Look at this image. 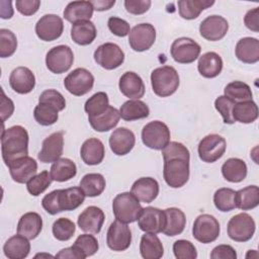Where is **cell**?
Instances as JSON below:
<instances>
[{"label":"cell","instance_id":"cell-63","mask_svg":"<svg viewBox=\"0 0 259 259\" xmlns=\"http://www.w3.org/2000/svg\"><path fill=\"white\" fill-rule=\"evenodd\" d=\"M0 15L3 19H9L13 15V8H12V2L8 1L7 7H4L3 4L0 3Z\"/></svg>","mask_w":259,"mask_h":259},{"label":"cell","instance_id":"cell-57","mask_svg":"<svg viewBox=\"0 0 259 259\" xmlns=\"http://www.w3.org/2000/svg\"><path fill=\"white\" fill-rule=\"evenodd\" d=\"M15 5L19 13L25 16H30L38 10L40 6V1L39 0H17L15 2Z\"/></svg>","mask_w":259,"mask_h":259},{"label":"cell","instance_id":"cell-28","mask_svg":"<svg viewBox=\"0 0 259 259\" xmlns=\"http://www.w3.org/2000/svg\"><path fill=\"white\" fill-rule=\"evenodd\" d=\"M119 111L115 107L109 105L102 113L96 116H89L88 121L94 131L104 133L115 127L119 121Z\"/></svg>","mask_w":259,"mask_h":259},{"label":"cell","instance_id":"cell-37","mask_svg":"<svg viewBox=\"0 0 259 259\" xmlns=\"http://www.w3.org/2000/svg\"><path fill=\"white\" fill-rule=\"evenodd\" d=\"M120 117L126 121L146 118L150 114L149 106L142 100L133 99L125 101L119 109Z\"/></svg>","mask_w":259,"mask_h":259},{"label":"cell","instance_id":"cell-10","mask_svg":"<svg viewBox=\"0 0 259 259\" xmlns=\"http://www.w3.org/2000/svg\"><path fill=\"white\" fill-rule=\"evenodd\" d=\"M94 85V77L90 71L85 68L73 70L64 79V86L68 92L75 96L87 94Z\"/></svg>","mask_w":259,"mask_h":259},{"label":"cell","instance_id":"cell-23","mask_svg":"<svg viewBox=\"0 0 259 259\" xmlns=\"http://www.w3.org/2000/svg\"><path fill=\"white\" fill-rule=\"evenodd\" d=\"M120 92L130 99H140L145 94V84L143 79L135 72H125L118 82Z\"/></svg>","mask_w":259,"mask_h":259},{"label":"cell","instance_id":"cell-40","mask_svg":"<svg viewBox=\"0 0 259 259\" xmlns=\"http://www.w3.org/2000/svg\"><path fill=\"white\" fill-rule=\"evenodd\" d=\"M236 208L242 210L253 209L259 204V188L256 185L246 186L238 191L235 195Z\"/></svg>","mask_w":259,"mask_h":259},{"label":"cell","instance_id":"cell-2","mask_svg":"<svg viewBox=\"0 0 259 259\" xmlns=\"http://www.w3.org/2000/svg\"><path fill=\"white\" fill-rule=\"evenodd\" d=\"M28 133L21 125H13L2 131L1 152L6 166L12 161L27 156Z\"/></svg>","mask_w":259,"mask_h":259},{"label":"cell","instance_id":"cell-46","mask_svg":"<svg viewBox=\"0 0 259 259\" xmlns=\"http://www.w3.org/2000/svg\"><path fill=\"white\" fill-rule=\"evenodd\" d=\"M109 106V99L105 92H97L93 94L85 102L84 109L89 116H96L102 113Z\"/></svg>","mask_w":259,"mask_h":259},{"label":"cell","instance_id":"cell-20","mask_svg":"<svg viewBox=\"0 0 259 259\" xmlns=\"http://www.w3.org/2000/svg\"><path fill=\"white\" fill-rule=\"evenodd\" d=\"M104 220L103 210L95 205H90L79 214L77 224L83 232L98 234L101 231Z\"/></svg>","mask_w":259,"mask_h":259},{"label":"cell","instance_id":"cell-41","mask_svg":"<svg viewBox=\"0 0 259 259\" xmlns=\"http://www.w3.org/2000/svg\"><path fill=\"white\" fill-rule=\"evenodd\" d=\"M106 182L103 175L99 173H88L84 175L80 181V188L88 197L100 195L105 189Z\"/></svg>","mask_w":259,"mask_h":259},{"label":"cell","instance_id":"cell-51","mask_svg":"<svg viewBox=\"0 0 259 259\" xmlns=\"http://www.w3.org/2000/svg\"><path fill=\"white\" fill-rule=\"evenodd\" d=\"M235 104V101L225 95L219 96L214 100V107L221 113L224 122L227 124H233L234 122H236L233 117V108Z\"/></svg>","mask_w":259,"mask_h":259},{"label":"cell","instance_id":"cell-36","mask_svg":"<svg viewBox=\"0 0 259 259\" xmlns=\"http://www.w3.org/2000/svg\"><path fill=\"white\" fill-rule=\"evenodd\" d=\"M85 194L80 187L59 189V206L61 211L78 208L85 199Z\"/></svg>","mask_w":259,"mask_h":259},{"label":"cell","instance_id":"cell-7","mask_svg":"<svg viewBox=\"0 0 259 259\" xmlns=\"http://www.w3.org/2000/svg\"><path fill=\"white\" fill-rule=\"evenodd\" d=\"M220 223L213 215L207 213L200 214L193 223V238L202 244H208L215 241L220 236Z\"/></svg>","mask_w":259,"mask_h":259},{"label":"cell","instance_id":"cell-38","mask_svg":"<svg viewBox=\"0 0 259 259\" xmlns=\"http://www.w3.org/2000/svg\"><path fill=\"white\" fill-rule=\"evenodd\" d=\"M213 4V0H180L177 2L179 15L187 20L197 18L204 9Z\"/></svg>","mask_w":259,"mask_h":259},{"label":"cell","instance_id":"cell-15","mask_svg":"<svg viewBox=\"0 0 259 259\" xmlns=\"http://www.w3.org/2000/svg\"><path fill=\"white\" fill-rule=\"evenodd\" d=\"M64 30L63 19L56 14L41 16L35 24V33L40 40L53 41L58 39Z\"/></svg>","mask_w":259,"mask_h":259},{"label":"cell","instance_id":"cell-50","mask_svg":"<svg viewBox=\"0 0 259 259\" xmlns=\"http://www.w3.org/2000/svg\"><path fill=\"white\" fill-rule=\"evenodd\" d=\"M73 245L77 247L85 255V257L94 255L99 248L97 239L93 235L89 234H82L78 236Z\"/></svg>","mask_w":259,"mask_h":259},{"label":"cell","instance_id":"cell-14","mask_svg":"<svg viewBox=\"0 0 259 259\" xmlns=\"http://www.w3.org/2000/svg\"><path fill=\"white\" fill-rule=\"evenodd\" d=\"M156 40V29L151 23H140L128 33V44L136 52L148 51Z\"/></svg>","mask_w":259,"mask_h":259},{"label":"cell","instance_id":"cell-3","mask_svg":"<svg viewBox=\"0 0 259 259\" xmlns=\"http://www.w3.org/2000/svg\"><path fill=\"white\" fill-rule=\"evenodd\" d=\"M179 75L175 68L162 66L151 73V84L153 91L160 97H168L176 92L179 87Z\"/></svg>","mask_w":259,"mask_h":259},{"label":"cell","instance_id":"cell-16","mask_svg":"<svg viewBox=\"0 0 259 259\" xmlns=\"http://www.w3.org/2000/svg\"><path fill=\"white\" fill-rule=\"evenodd\" d=\"M137 221L139 228L145 233H163L165 227V212L160 208L147 206L142 208Z\"/></svg>","mask_w":259,"mask_h":259},{"label":"cell","instance_id":"cell-58","mask_svg":"<svg viewBox=\"0 0 259 259\" xmlns=\"http://www.w3.org/2000/svg\"><path fill=\"white\" fill-rule=\"evenodd\" d=\"M210 258L211 259H236L237 253L232 246L222 244L212 249L210 253Z\"/></svg>","mask_w":259,"mask_h":259},{"label":"cell","instance_id":"cell-18","mask_svg":"<svg viewBox=\"0 0 259 259\" xmlns=\"http://www.w3.org/2000/svg\"><path fill=\"white\" fill-rule=\"evenodd\" d=\"M64 150V133L56 132L46 138L37 158L42 163H54L59 160Z\"/></svg>","mask_w":259,"mask_h":259},{"label":"cell","instance_id":"cell-62","mask_svg":"<svg viewBox=\"0 0 259 259\" xmlns=\"http://www.w3.org/2000/svg\"><path fill=\"white\" fill-rule=\"evenodd\" d=\"M90 2L93 5L94 10H97V11L108 10L115 4V0H94Z\"/></svg>","mask_w":259,"mask_h":259},{"label":"cell","instance_id":"cell-19","mask_svg":"<svg viewBox=\"0 0 259 259\" xmlns=\"http://www.w3.org/2000/svg\"><path fill=\"white\" fill-rule=\"evenodd\" d=\"M11 178L17 183H27L37 171V163L29 156H24L7 165Z\"/></svg>","mask_w":259,"mask_h":259},{"label":"cell","instance_id":"cell-54","mask_svg":"<svg viewBox=\"0 0 259 259\" xmlns=\"http://www.w3.org/2000/svg\"><path fill=\"white\" fill-rule=\"evenodd\" d=\"M107 25L109 30L116 36H120V37L126 36L131 31L128 22L116 16L109 17L107 21Z\"/></svg>","mask_w":259,"mask_h":259},{"label":"cell","instance_id":"cell-8","mask_svg":"<svg viewBox=\"0 0 259 259\" xmlns=\"http://www.w3.org/2000/svg\"><path fill=\"white\" fill-rule=\"evenodd\" d=\"M227 149L225 138L217 134H210L202 138L198 144V156L205 163H213L221 159Z\"/></svg>","mask_w":259,"mask_h":259},{"label":"cell","instance_id":"cell-31","mask_svg":"<svg viewBox=\"0 0 259 259\" xmlns=\"http://www.w3.org/2000/svg\"><path fill=\"white\" fill-rule=\"evenodd\" d=\"M165 227L163 233L166 236L174 237L180 235L185 228L186 218L184 212L177 207H168L164 209Z\"/></svg>","mask_w":259,"mask_h":259},{"label":"cell","instance_id":"cell-60","mask_svg":"<svg viewBox=\"0 0 259 259\" xmlns=\"http://www.w3.org/2000/svg\"><path fill=\"white\" fill-rule=\"evenodd\" d=\"M56 258H69V259H85V255L74 245L65 249H62L56 256Z\"/></svg>","mask_w":259,"mask_h":259},{"label":"cell","instance_id":"cell-17","mask_svg":"<svg viewBox=\"0 0 259 259\" xmlns=\"http://www.w3.org/2000/svg\"><path fill=\"white\" fill-rule=\"evenodd\" d=\"M229 30V23L221 15H210L204 18L199 25L200 35L209 41L222 39Z\"/></svg>","mask_w":259,"mask_h":259},{"label":"cell","instance_id":"cell-56","mask_svg":"<svg viewBox=\"0 0 259 259\" xmlns=\"http://www.w3.org/2000/svg\"><path fill=\"white\" fill-rule=\"evenodd\" d=\"M152 2L150 0H125V10L134 15H141L146 13L151 7Z\"/></svg>","mask_w":259,"mask_h":259},{"label":"cell","instance_id":"cell-9","mask_svg":"<svg viewBox=\"0 0 259 259\" xmlns=\"http://www.w3.org/2000/svg\"><path fill=\"white\" fill-rule=\"evenodd\" d=\"M74 54L70 47L60 45L52 48L46 56L47 68L54 74L67 72L73 65Z\"/></svg>","mask_w":259,"mask_h":259},{"label":"cell","instance_id":"cell-13","mask_svg":"<svg viewBox=\"0 0 259 259\" xmlns=\"http://www.w3.org/2000/svg\"><path fill=\"white\" fill-rule=\"evenodd\" d=\"M132 243V232L125 223L118 220L112 222L107 230L106 244L109 249L116 252L126 250Z\"/></svg>","mask_w":259,"mask_h":259},{"label":"cell","instance_id":"cell-1","mask_svg":"<svg viewBox=\"0 0 259 259\" xmlns=\"http://www.w3.org/2000/svg\"><path fill=\"white\" fill-rule=\"evenodd\" d=\"M163 177L172 188H179L189 179V150L181 143L170 142L163 150Z\"/></svg>","mask_w":259,"mask_h":259},{"label":"cell","instance_id":"cell-11","mask_svg":"<svg viewBox=\"0 0 259 259\" xmlns=\"http://www.w3.org/2000/svg\"><path fill=\"white\" fill-rule=\"evenodd\" d=\"M95 62L105 70H113L122 65L124 61L123 51L113 42L100 45L94 52Z\"/></svg>","mask_w":259,"mask_h":259},{"label":"cell","instance_id":"cell-47","mask_svg":"<svg viewBox=\"0 0 259 259\" xmlns=\"http://www.w3.org/2000/svg\"><path fill=\"white\" fill-rule=\"evenodd\" d=\"M53 235L59 241H68L70 240L76 231L75 224L67 219V218H60L53 224Z\"/></svg>","mask_w":259,"mask_h":259},{"label":"cell","instance_id":"cell-44","mask_svg":"<svg viewBox=\"0 0 259 259\" xmlns=\"http://www.w3.org/2000/svg\"><path fill=\"white\" fill-rule=\"evenodd\" d=\"M59 110L54 106L47 103H38L33 110V116L36 122L44 126L54 124L58 118Z\"/></svg>","mask_w":259,"mask_h":259},{"label":"cell","instance_id":"cell-5","mask_svg":"<svg viewBox=\"0 0 259 259\" xmlns=\"http://www.w3.org/2000/svg\"><path fill=\"white\" fill-rule=\"evenodd\" d=\"M142 141L150 149L163 150L170 143V130L163 121H150L142 130Z\"/></svg>","mask_w":259,"mask_h":259},{"label":"cell","instance_id":"cell-43","mask_svg":"<svg viewBox=\"0 0 259 259\" xmlns=\"http://www.w3.org/2000/svg\"><path fill=\"white\" fill-rule=\"evenodd\" d=\"M224 93L225 96L232 99L236 103L252 100L253 97V93L250 86L242 81H233L227 84V86L224 89Z\"/></svg>","mask_w":259,"mask_h":259},{"label":"cell","instance_id":"cell-33","mask_svg":"<svg viewBox=\"0 0 259 259\" xmlns=\"http://www.w3.org/2000/svg\"><path fill=\"white\" fill-rule=\"evenodd\" d=\"M97 30L90 20H82L74 23L71 27V37L77 45L87 46L96 38Z\"/></svg>","mask_w":259,"mask_h":259},{"label":"cell","instance_id":"cell-12","mask_svg":"<svg viewBox=\"0 0 259 259\" xmlns=\"http://www.w3.org/2000/svg\"><path fill=\"white\" fill-rule=\"evenodd\" d=\"M200 46L189 37L176 38L171 45V57L179 64L193 63L200 54Z\"/></svg>","mask_w":259,"mask_h":259},{"label":"cell","instance_id":"cell-27","mask_svg":"<svg viewBox=\"0 0 259 259\" xmlns=\"http://www.w3.org/2000/svg\"><path fill=\"white\" fill-rule=\"evenodd\" d=\"M105 149L103 143L96 138L87 139L81 146L80 156L87 165H98L103 161Z\"/></svg>","mask_w":259,"mask_h":259},{"label":"cell","instance_id":"cell-49","mask_svg":"<svg viewBox=\"0 0 259 259\" xmlns=\"http://www.w3.org/2000/svg\"><path fill=\"white\" fill-rule=\"evenodd\" d=\"M17 49L16 35L9 29H0V57H11Z\"/></svg>","mask_w":259,"mask_h":259},{"label":"cell","instance_id":"cell-61","mask_svg":"<svg viewBox=\"0 0 259 259\" xmlns=\"http://www.w3.org/2000/svg\"><path fill=\"white\" fill-rule=\"evenodd\" d=\"M2 92V98H1V118L2 121L4 122L7 118H9L13 111H14V104L11 99L5 96L4 91L1 90Z\"/></svg>","mask_w":259,"mask_h":259},{"label":"cell","instance_id":"cell-45","mask_svg":"<svg viewBox=\"0 0 259 259\" xmlns=\"http://www.w3.org/2000/svg\"><path fill=\"white\" fill-rule=\"evenodd\" d=\"M236 191L232 188H219L213 194L214 206L221 211H230L236 208Z\"/></svg>","mask_w":259,"mask_h":259},{"label":"cell","instance_id":"cell-4","mask_svg":"<svg viewBox=\"0 0 259 259\" xmlns=\"http://www.w3.org/2000/svg\"><path fill=\"white\" fill-rule=\"evenodd\" d=\"M142 208L140 200L132 192L119 193L112 201V211L115 219L125 224L136 222Z\"/></svg>","mask_w":259,"mask_h":259},{"label":"cell","instance_id":"cell-22","mask_svg":"<svg viewBox=\"0 0 259 259\" xmlns=\"http://www.w3.org/2000/svg\"><path fill=\"white\" fill-rule=\"evenodd\" d=\"M9 85L18 94H27L35 86V77L26 67H17L10 73Z\"/></svg>","mask_w":259,"mask_h":259},{"label":"cell","instance_id":"cell-29","mask_svg":"<svg viewBox=\"0 0 259 259\" xmlns=\"http://www.w3.org/2000/svg\"><path fill=\"white\" fill-rule=\"evenodd\" d=\"M93 10L94 8L90 1H73L68 3L63 14L67 21L74 24L78 21L90 20Z\"/></svg>","mask_w":259,"mask_h":259},{"label":"cell","instance_id":"cell-59","mask_svg":"<svg viewBox=\"0 0 259 259\" xmlns=\"http://www.w3.org/2000/svg\"><path fill=\"white\" fill-rule=\"evenodd\" d=\"M244 23L250 30L255 32L259 31V7L247 11L244 17Z\"/></svg>","mask_w":259,"mask_h":259},{"label":"cell","instance_id":"cell-55","mask_svg":"<svg viewBox=\"0 0 259 259\" xmlns=\"http://www.w3.org/2000/svg\"><path fill=\"white\" fill-rule=\"evenodd\" d=\"M41 205L45 210L52 215L61 212L59 206V189L53 190L52 192L46 194L41 200Z\"/></svg>","mask_w":259,"mask_h":259},{"label":"cell","instance_id":"cell-53","mask_svg":"<svg viewBox=\"0 0 259 259\" xmlns=\"http://www.w3.org/2000/svg\"><path fill=\"white\" fill-rule=\"evenodd\" d=\"M38 103H47L59 111L63 110L66 107V100L65 97L55 89H48L45 90L38 97Z\"/></svg>","mask_w":259,"mask_h":259},{"label":"cell","instance_id":"cell-48","mask_svg":"<svg viewBox=\"0 0 259 259\" xmlns=\"http://www.w3.org/2000/svg\"><path fill=\"white\" fill-rule=\"evenodd\" d=\"M53 179L48 171H42L32 178H30L26 183V188L29 194L33 196H38L41 194L52 183Z\"/></svg>","mask_w":259,"mask_h":259},{"label":"cell","instance_id":"cell-42","mask_svg":"<svg viewBox=\"0 0 259 259\" xmlns=\"http://www.w3.org/2000/svg\"><path fill=\"white\" fill-rule=\"evenodd\" d=\"M235 121L242 123H252L258 118V106L253 100L238 102L233 108Z\"/></svg>","mask_w":259,"mask_h":259},{"label":"cell","instance_id":"cell-24","mask_svg":"<svg viewBox=\"0 0 259 259\" xmlns=\"http://www.w3.org/2000/svg\"><path fill=\"white\" fill-rule=\"evenodd\" d=\"M131 192L140 201L150 203L159 194V183L152 177H141L134 182Z\"/></svg>","mask_w":259,"mask_h":259},{"label":"cell","instance_id":"cell-25","mask_svg":"<svg viewBox=\"0 0 259 259\" xmlns=\"http://www.w3.org/2000/svg\"><path fill=\"white\" fill-rule=\"evenodd\" d=\"M235 54L237 59L243 63H257L259 61V40L250 36L241 38L236 45Z\"/></svg>","mask_w":259,"mask_h":259},{"label":"cell","instance_id":"cell-52","mask_svg":"<svg viewBox=\"0 0 259 259\" xmlns=\"http://www.w3.org/2000/svg\"><path fill=\"white\" fill-rule=\"evenodd\" d=\"M173 253L177 259H195L197 251L195 246L187 240H177L173 244Z\"/></svg>","mask_w":259,"mask_h":259},{"label":"cell","instance_id":"cell-21","mask_svg":"<svg viewBox=\"0 0 259 259\" xmlns=\"http://www.w3.org/2000/svg\"><path fill=\"white\" fill-rule=\"evenodd\" d=\"M136 143L135 134L126 127H118L114 130L109 137V146L113 154L124 156L128 154Z\"/></svg>","mask_w":259,"mask_h":259},{"label":"cell","instance_id":"cell-32","mask_svg":"<svg viewBox=\"0 0 259 259\" xmlns=\"http://www.w3.org/2000/svg\"><path fill=\"white\" fill-rule=\"evenodd\" d=\"M30 243L27 238L19 234L10 237L3 246V252L9 259H23L28 256Z\"/></svg>","mask_w":259,"mask_h":259},{"label":"cell","instance_id":"cell-30","mask_svg":"<svg viewBox=\"0 0 259 259\" xmlns=\"http://www.w3.org/2000/svg\"><path fill=\"white\" fill-rule=\"evenodd\" d=\"M197 69L202 77L214 78L223 70V60L215 52H207L199 57Z\"/></svg>","mask_w":259,"mask_h":259},{"label":"cell","instance_id":"cell-35","mask_svg":"<svg viewBox=\"0 0 259 259\" xmlns=\"http://www.w3.org/2000/svg\"><path fill=\"white\" fill-rule=\"evenodd\" d=\"M247 165L245 161L239 158H230L222 166L224 178L232 183L243 181L247 176Z\"/></svg>","mask_w":259,"mask_h":259},{"label":"cell","instance_id":"cell-39","mask_svg":"<svg viewBox=\"0 0 259 259\" xmlns=\"http://www.w3.org/2000/svg\"><path fill=\"white\" fill-rule=\"evenodd\" d=\"M50 174L53 180L65 182L76 176L77 167L72 160L68 158H60L53 163Z\"/></svg>","mask_w":259,"mask_h":259},{"label":"cell","instance_id":"cell-6","mask_svg":"<svg viewBox=\"0 0 259 259\" xmlns=\"http://www.w3.org/2000/svg\"><path fill=\"white\" fill-rule=\"evenodd\" d=\"M256 230V225L253 218L246 213L241 212L230 219L227 232L229 237L236 242H247L252 239Z\"/></svg>","mask_w":259,"mask_h":259},{"label":"cell","instance_id":"cell-34","mask_svg":"<svg viewBox=\"0 0 259 259\" xmlns=\"http://www.w3.org/2000/svg\"><path fill=\"white\" fill-rule=\"evenodd\" d=\"M140 253L145 259H159L164 255V248L156 234L145 233L141 238Z\"/></svg>","mask_w":259,"mask_h":259},{"label":"cell","instance_id":"cell-26","mask_svg":"<svg viewBox=\"0 0 259 259\" xmlns=\"http://www.w3.org/2000/svg\"><path fill=\"white\" fill-rule=\"evenodd\" d=\"M42 219L34 211H29L21 215L17 224V234L24 236L28 240L35 239L41 232Z\"/></svg>","mask_w":259,"mask_h":259}]
</instances>
